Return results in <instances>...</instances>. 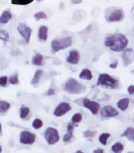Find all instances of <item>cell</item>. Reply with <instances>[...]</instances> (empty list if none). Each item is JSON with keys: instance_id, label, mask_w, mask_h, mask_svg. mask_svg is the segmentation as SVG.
Masks as SVG:
<instances>
[{"instance_id": "1", "label": "cell", "mask_w": 134, "mask_h": 153, "mask_svg": "<svg viewBox=\"0 0 134 153\" xmlns=\"http://www.w3.org/2000/svg\"><path fill=\"white\" fill-rule=\"evenodd\" d=\"M129 41L123 33H113L107 36L104 41V46L112 52H123L127 49Z\"/></svg>"}, {"instance_id": "2", "label": "cell", "mask_w": 134, "mask_h": 153, "mask_svg": "<svg viewBox=\"0 0 134 153\" xmlns=\"http://www.w3.org/2000/svg\"><path fill=\"white\" fill-rule=\"evenodd\" d=\"M64 91L69 93V94H82L86 91L87 87L80 82L78 79L73 78V77H70L65 81V83L63 85Z\"/></svg>"}, {"instance_id": "3", "label": "cell", "mask_w": 134, "mask_h": 153, "mask_svg": "<svg viewBox=\"0 0 134 153\" xmlns=\"http://www.w3.org/2000/svg\"><path fill=\"white\" fill-rule=\"evenodd\" d=\"M97 86H101L106 89H118L120 87V81L109 73H101L98 76Z\"/></svg>"}, {"instance_id": "4", "label": "cell", "mask_w": 134, "mask_h": 153, "mask_svg": "<svg viewBox=\"0 0 134 153\" xmlns=\"http://www.w3.org/2000/svg\"><path fill=\"white\" fill-rule=\"evenodd\" d=\"M73 45V38L67 36L63 38H56L53 39L51 43V53H58L62 50H66Z\"/></svg>"}, {"instance_id": "5", "label": "cell", "mask_w": 134, "mask_h": 153, "mask_svg": "<svg viewBox=\"0 0 134 153\" xmlns=\"http://www.w3.org/2000/svg\"><path fill=\"white\" fill-rule=\"evenodd\" d=\"M76 103L82 105L83 108H85L86 110H88L93 116H97L99 115L100 110H101V103L96 100H93L89 97H84L81 100H77Z\"/></svg>"}, {"instance_id": "6", "label": "cell", "mask_w": 134, "mask_h": 153, "mask_svg": "<svg viewBox=\"0 0 134 153\" xmlns=\"http://www.w3.org/2000/svg\"><path fill=\"white\" fill-rule=\"evenodd\" d=\"M125 17L124 10L119 7H109L105 11V19L107 22H119Z\"/></svg>"}, {"instance_id": "7", "label": "cell", "mask_w": 134, "mask_h": 153, "mask_svg": "<svg viewBox=\"0 0 134 153\" xmlns=\"http://www.w3.org/2000/svg\"><path fill=\"white\" fill-rule=\"evenodd\" d=\"M43 139L48 145H56L61 140L60 132L55 127H48L43 131Z\"/></svg>"}, {"instance_id": "8", "label": "cell", "mask_w": 134, "mask_h": 153, "mask_svg": "<svg viewBox=\"0 0 134 153\" xmlns=\"http://www.w3.org/2000/svg\"><path fill=\"white\" fill-rule=\"evenodd\" d=\"M18 141L24 146H31L37 142V135L29 130H22L18 135Z\"/></svg>"}, {"instance_id": "9", "label": "cell", "mask_w": 134, "mask_h": 153, "mask_svg": "<svg viewBox=\"0 0 134 153\" xmlns=\"http://www.w3.org/2000/svg\"><path fill=\"white\" fill-rule=\"evenodd\" d=\"M119 113H120V111H118L117 108H115L114 105H104V107L101 108L99 115L103 119V120H104V119H113V118H116V117L119 116Z\"/></svg>"}, {"instance_id": "10", "label": "cell", "mask_w": 134, "mask_h": 153, "mask_svg": "<svg viewBox=\"0 0 134 153\" xmlns=\"http://www.w3.org/2000/svg\"><path fill=\"white\" fill-rule=\"evenodd\" d=\"M72 111V105L71 103L68 102H62L56 105V108H53V115L56 118H62V117L66 116L67 114H69Z\"/></svg>"}, {"instance_id": "11", "label": "cell", "mask_w": 134, "mask_h": 153, "mask_svg": "<svg viewBox=\"0 0 134 153\" xmlns=\"http://www.w3.org/2000/svg\"><path fill=\"white\" fill-rule=\"evenodd\" d=\"M17 32L20 36H21L23 42L25 44H29L30 42V38H31V33H32V28L30 27H28L26 23L24 22H20L17 25Z\"/></svg>"}, {"instance_id": "12", "label": "cell", "mask_w": 134, "mask_h": 153, "mask_svg": "<svg viewBox=\"0 0 134 153\" xmlns=\"http://www.w3.org/2000/svg\"><path fill=\"white\" fill-rule=\"evenodd\" d=\"M121 59L123 61V65L125 67L129 66L131 63H132L133 59H134V52H133V49H125L124 51L121 53Z\"/></svg>"}, {"instance_id": "13", "label": "cell", "mask_w": 134, "mask_h": 153, "mask_svg": "<svg viewBox=\"0 0 134 153\" xmlns=\"http://www.w3.org/2000/svg\"><path fill=\"white\" fill-rule=\"evenodd\" d=\"M80 58H81L80 52L77 49H72V50H70L68 56H67L66 61L67 63L71 64V65H77L80 62Z\"/></svg>"}, {"instance_id": "14", "label": "cell", "mask_w": 134, "mask_h": 153, "mask_svg": "<svg viewBox=\"0 0 134 153\" xmlns=\"http://www.w3.org/2000/svg\"><path fill=\"white\" fill-rule=\"evenodd\" d=\"M130 98L129 97H121L116 102V108L119 111H126L129 108Z\"/></svg>"}, {"instance_id": "15", "label": "cell", "mask_w": 134, "mask_h": 153, "mask_svg": "<svg viewBox=\"0 0 134 153\" xmlns=\"http://www.w3.org/2000/svg\"><path fill=\"white\" fill-rule=\"evenodd\" d=\"M48 27L46 25H40L37 30V40L42 43L48 41Z\"/></svg>"}, {"instance_id": "16", "label": "cell", "mask_w": 134, "mask_h": 153, "mask_svg": "<svg viewBox=\"0 0 134 153\" xmlns=\"http://www.w3.org/2000/svg\"><path fill=\"white\" fill-rule=\"evenodd\" d=\"M30 116H31V110H30V108L25 105H20V108H19V119L20 120L27 121L30 119Z\"/></svg>"}, {"instance_id": "17", "label": "cell", "mask_w": 134, "mask_h": 153, "mask_svg": "<svg viewBox=\"0 0 134 153\" xmlns=\"http://www.w3.org/2000/svg\"><path fill=\"white\" fill-rule=\"evenodd\" d=\"M12 19V13L10 9H5L0 14V25H3L8 23Z\"/></svg>"}, {"instance_id": "18", "label": "cell", "mask_w": 134, "mask_h": 153, "mask_svg": "<svg viewBox=\"0 0 134 153\" xmlns=\"http://www.w3.org/2000/svg\"><path fill=\"white\" fill-rule=\"evenodd\" d=\"M31 64L34 66H37V67L43 66V64H45V57H43L42 54L37 53V52L31 58Z\"/></svg>"}, {"instance_id": "19", "label": "cell", "mask_w": 134, "mask_h": 153, "mask_svg": "<svg viewBox=\"0 0 134 153\" xmlns=\"http://www.w3.org/2000/svg\"><path fill=\"white\" fill-rule=\"evenodd\" d=\"M43 76V70L42 69H37L35 70L34 74H33L31 80H30V84L33 85V86H37V85L40 83V80H42Z\"/></svg>"}, {"instance_id": "20", "label": "cell", "mask_w": 134, "mask_h": 153, "mask_svg": "<svg viewBox=\"0 0 134 153\" xmlns=\"http://www.w3.org/2000/svg\"><path fill=\"white\" fill-rule=\"evenodd\" d=\"M79 77L80 79L85 80V81H91L93 79V72L89 68H84L80 72Z\"/></svg>"}, {"instance_id": "21", "label": "cell", "mask_w": 134, "mask_h": 153, "mask_svg": "<svg viewBox=\"0 0 134 153\" xmlns=\"http://www.w3.org/2000/svg\"><path fill=\"white\" fill-rule=\"evenodd\" d=\"M121 137L123 138H126L128 141H131L134 144V128L133 127H128L126 128L123 133L121 134Z\"/></svg>"}, {"instance_id": "22", "label": "cell", "mask_w": 134, "mask_h": 153, "mask_svg": "<svg viewBox=\"0 0 134 153\" xmlns=\"http://www.w3.org/2000/svg\"><path fill=\"white\" fill-rule=\"evenodd\" d=\"M10 108H11V103L7 100H0V116L6 115Z\"/></svg>"}, {"instance_id": "23", "label": "cell", "mask_w": 134, "mask_h": 153, "mask_svg": "<svg viewBox=\"0 0 134 153\" xmlns=\"http://www.w3.org/2000/svg\"><path fill=\"white\" fill-rule=\"evenodd\" d=\"M110 150H111L112 153H122L124 151V144L121 141H117L111 145Z\"/></svg>"}, {"instance_id": "24", "label": "cell", "mask_w": 134, "mask_h": 153, "mask_svg": "<svg viewBox=\"0 0 134 153\" xmlns=\"http://www.w3.org/2000/svg\"><path fill=\"white\" fill-rule=\"evenodd\" d=\"M110 137H111V134L109 133V132H103L98 136V141H99V143L103 145V146H106L108 144V141H109Z\"/></svg>"}, {"instance_id": "25", "label": "cell", "mask_w": 134, "mask_h": 153, "mask_svg": "<svg viewBox=\"0 0 134 153\" xmlns=\"http://www.w3.org/2000/svg\"><path fill=\"white\" fill-rule=\"evenodd\" d=\"M84 117H83V114L80 113V111H77V113H75L73 116H72L71 118V122L75 125H78V124L82 123V121H83Z\"/></svg>"}, {"instance_id": "26", "label": "cell", "mask_w": 134, "mask_h": 153, "mask_svg": "<svg viewBox=\"0 0 134 153\" xmlns=\"http://www.w3.org/2000/svg\"><path fill=\"white\" fill-rule=\"evenodd\" d=\"M31 127L34 130H40L43 127V121L40 118L33 119V121L31 122Z\"/></svg>"}, {"instance_id": "27", "label": "cell", "mask_w": 134, "mask_h": 153, "mask_svg": "<svg viewBox=\"0 0 134 153\" xmlns=\"http://www.w3.org/2000/svg\"><path fill=\"white\" fill-rule=\"evenodd\" d=\"M8 83L11 85H18L19 84V76H18V73H17V72H15V73L8 76Z\"/></svg>"}, {"instance_id": "28", "label": "cell", "mask_w": 134, "mask_h": 153, "mask_svg": "<svg viewBox=\"0 0 134 153\" xmlns=\"http://www.w3.org/2000/svg\"><path fill=\"white\" fill-rule=\"evenodd\" d=\"M74 138H75L74 133H69V132H67L63 136V142L65 144H70L71 142H73Z\"/></svg>"}, {"instance_id": "29", "label": "cell", "mask_w": 134, "mask_h": 153, "mask_svg": "<svg viewBox=\"0 0 134 153\" xmlns=\"http://www.w3.org/2000/svg\"><path fill=\"white\" fill-rule=\"evenodd\" d=\"M10 39V36H9V33L6 32L4 30H0V41L4 43H7Z\"/></svg>"}, {"instance_id": "30", "label": "cell", "mask_w": 134, "mask_h": 153, "mask_svg": "<svg viewBox=\"0 0 134 153\" xmlns=\"http://www.w3.org/2000/svg\"><path fill=\"white\" fill-rule=\"evenodd\" d=\"M33 1L34 0H11V3L14 5H22V6H24V5L32 3Z\"/></svg>"}, {"instance_id": "31", "label": "cell", "mask_w": 134, "mask_h": 153, "mask_svg": "<svg viewBox=\"0 0 134 153\" xmlns=\"http://www.w3.org/2000/svg\"><path fill=\"white\" fill-rule=\"evenodd\" d=\"M33 17L35 20H40V19H48V15L45 11H37V13H34Z\"/></svg>"}, {"instance_id": "32", "label": "cell", "mask_w": 134, "mask_h": 153, "mask_svg": "<svg viewBox=\"0 0 134 153\" xmlns=\"http://www.w3.org/2000/svg\"><path fill=\"white\" fill-rule=\"evenodd\" d=\"M96 131H93V130H86L83 132V136L85 137V138L87 139H90L91 140L92 138H94L95 136H96Z\"/></svg>"}, {"instance_id": "33", "label": "cell", "mask_w": 134, "mask_h": 153, "mask_svg": "<svg viewBox=\"0 0 134 153\" xmlns=\"http://www.w3.org/2000/svg\"><path fill=\"white\" fill-rule=\"evenodd\" d=\"M8 85V76L1 75L0 76V87H6Z\"/></svg>"}, {"instance_id": "34", "label": "cell", "mask_w": 134, "mask_h": 153, "mask_svg": "<svg viewBox=\"0 0 134 153\" xmlns=\"http://www.w3.org/2000/svg\"><path fill=\"white\" fill-rule=\"evenodd\" d=\"M56 89L53 87H50L48 89H46L45 93H43V95H45V97H53V95H56Z\"/></svg>"}, {"instance_id": "35", "label": "cell", "mask_w": 134, "mask_h": 153, "mask_svg": "<svg viewBox=\"0 0 134 153\" xmlns=\"http://www.w3.org/2000/svg\"><path fill=\"white\" fill-rule=\"evenodd\" d=\"M77 126L78 125H75V124H73L72 122H69V123L67 124V132H69V133H74V131Z\"/></svg>"}, {"instance_id": "36", "label": "cell", "mask_w": 134, "mask_h": 153, "mask_svg": "<svg viewBox=\"0 0 134 153\" xmlns=\"http://www.w3.org/2000/svg\"><path fill=\"white\" fill-rule=\"evenodd\" d=\"M127 93L129 95H134V85L131 84L127 87Z\"/></svg>"}, {"instance_id": "37", "label": "cell", "mask_w": 134, "mask_h": 153, "mask_svg": "<svg viewBox=\"0 0 134 153\" xmlns=\"http://www.w3.org/2000/svg\"><path fill=\"white\" fill-rule=\"evenodd\" d=\"M109 67L111 69H116L118 67V61L117 60H114L113 62H111V63L109 64Z\"/></svg>"}, {"instance_id": "38", "label": "cell", "mask_w": 134, "mask_h": 153, "mask_svg": "<svg viewBox=\"0 0 134 153\" xmlns=\"http://www.w3.org/2000/svg\"><path fill=\"white\" fill-rule=\"evenodd\" d=\"M93 153H105L104 149L101 148V147H98V148H95L93 150Z\"/></svg>"}, {"instance_id": "39", "label": "cell", "mask_w": 134, "mask_h": 153, "mask_svg": "<svg viewBox=\"0 0 134 153\" xmlns=\"http://www.w3.org/2000/svg\"><path fill=\"white\" fill-rule=\"evenodd\" d=\"M71 1L73 4H81L82 3V0H71Z\"/></svg>"}, {"instance_id": "40", "label": "cell", "mask_w": 134, "mask_h": 153, "mask_svg": "<svg viewBox=\"0 0 134 153\" xmlns=\"http://www.w3.org/2000/svg\"><path fill=\"white\" fill-rule=\"evenodd\" d=\"M2 130H3V128H2V124L0 123V135L2 134Z\"/></svg>"}, {"instance_id": "41", "label": "cell", "mask_w": 134, "mask_h": 153, "mask_svg": "<svg viewBox=\"0 0 134 153\" xmlns=\"http://www.w3.org/2000/svg\"><path fill=\"white\" fill-rule=\"evenodd\" d=\"M3 152V147H2V145L0 144V153H2Z\"/></svg>"}, {"instance_id": "42", "label": "cell", "mask_w": 134, "mask_h": 153, "mask_svg": "<svg viewBox=\"0 0 134 153\" xmlns=\"http://www.w3.org/2000/svg\"><path fill=\"white\" fill-rule=\"evenodd\" d=\"M42 1H43V0H37V2H42Z\"/></svg>"}, {"instance_id": "43", "label": "cell", "mask_w": 134, "mask_h": 153, "mask_svg": "<svg viewBox=\"0 0 134 153\" xmlns=\"http://www.w3.org/2000/svg\"><path fill=\"white\" fill-rule=\"evenodd\" d=\"M131 73H132V74H134V69L132 70V71H131Z\"/></svg>"}, {"instance_id": "44", "label": "cell", "mask_w": 134, "mask_h": 153, "mask_svg": "<svg viewBox=\"0 0 134 153\" xmlns=\"http://www.w3.org/2000/svg\"><path fill=\"white\" fill-rule=\"evenodd\" d=\"M126 153H134V152H126Z\"/></svg>"}, {"instance_id": "45", "label": "cell", "mask_w": 134, "mask_h": 153, "mask_svg": "<svg viewBox=\"0 0 134 153\" xmlns=\"http://www.w3.org/2000/svg\"><path fill=\"white\" fill-rule=\"evenodd\" d=\"M133 38H134V35H133Z\"/></svg>"}, {"instance_id": "46", "label": "cell", "mask_w": 134, "mask_h": 153, "mask_svg": "<svg viewBox=\"0 0 134 153\" xmlns=\"http://www.w3.org/2000/svg\"><path fill=\"white\" fill-rule=\"evenodd\" d=\"M75 153H76V152H75Z\"/></svg>"}]
</instances>
